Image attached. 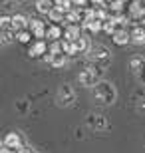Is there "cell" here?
Wrapping results in <instances>:
<instances>
[{"label": "cell", "instance_id": "4dcf8cb0", "mask_svg": "<svg viewBox=\"0 0 145 153\" xmlns=\"http://www.w3.org/2000/svg\"><path fill=\"white\" fill-rule=\"evenodd\" d=\"M22 2H30V0H22Z\"/></svg>", "mask_w": 145, "mask_h": 153}, {"label": "cell", "instance_id": "4316f807", "mask_svg": "<svg viewBox=\"0 0 145 153\" xmlns=\"http://www.w3.org/2000/svg\"><path fill=\"white\" fill-rule=\"evenodd\" d=\"M12 38H14V36H12L10 30H4V32H2V46H8L12 42Z\"/></svg>", "mask_w": 145, "mask_h": 153}, {"label": "cell", "instance_id": "603a6c76", "mask_svg": "<svg viewBox=\"0 0 145 153\" xmlns=\"http://www.w3.org/2000/svg\"><path fill=\"white\" fill-rule=\"evenodd\" d=\"M0 26H2V30H10L12 28V16H2L0 18Z\"/></svg>", "mask_w": 145, "mask_h": 153}, {"label": "cell", "instance_id": "ba28073f", "mask_svg": "<svg viewBox=\"0 0 145 153\" xmlns=\"http://www.w3.org/2000/svg\"><path fill=\"white\" fill-rule=\"evenodd\" d=\"M2 145H4V147H12V149H22V147H24L20 133H8V135L4 137Z\"/></svg>", "mask_w": 145, "mask_h": 153}, {"label": "cell", "instance_id": "9a60e30c", "mask_svg": "<svg viewBox=\"0 0 145 153\" xmlns=\"http://www.w3.org/2000/svg\"><path fill=\"white\" fill-rule=\"evenodd\" d=\"M56 6H54V0H36V10L40 14H50Z\"/></svg>", "mask_w": 145, "mask_h": 153}, {"label": "cell", "instance_id": "1f68e13d", "mask_svg": "<svg viewBox=\"0 0 145 153\" xmlns=\"http://www.w3.org/2000/svg\"><path fill=\"white\" fill-rule=\"evenodd\" d=\"M26 153H30V151H26Z\"/></svg>", "mask_w": 145, "mask_h": 153}, {"label": "cell", "instance_id": "d6986e66", "mask_svg": "<svg viewBox=\"0 0 145 153\" xmlns=\"http://www.w3.org/2000/svg\"><path fill=\"white\" fill-rule=\"evenodd\" d=\"M46 36H48L50 40H54V42H58V38H62L60 26H50V28H48V32H46Z\"/></svg>", "mask_w": 145, "mask_h": 153}, {"label": "cell", "instance_id": "5bb4252c", "mask_svg": "<svg viewBox=\"0 0 145 153\" xmlns=\"http://www.w3.org/2000/svg\"><path fill=\"white\" fill-rule=\"evenodd\" d=\"M64 36H66V40H70V42H76V40L82 38V30H80V26H76V24H70L66 28V32H64Z\"/></svg>", "mask_w": 145, "mask_h": 153}, {"label": "cell", "instance_id": "4fadbf2b", "mask_svg": "<svg viewBox=\"0 0 145 153\" xmlns=\"http://www.w3.org/2000/svg\"><path fill=\"white\" fill-rule=\"evenodd\" d=\"M82 28H84V30H88L89 34H95V32L103 30V20H100V18H94V20H89V22L82 24Z\"/></svg>", "mask_w": 145, "mask_h": 153}, {"label": "cell", "instance_id": "f546056e", "mask_svg": "<svg viewBox=\"0 0 145 153\" xmlns=\"http://www.w3.org/2000/svg\"><path fill=\"white\" fill-rule=\"evenodd\" d=\"M91 2H94V4H100L101 8H103V6H106V2H103V0H91Z\"/></svg>", "mask_w": 145, "mask_h": 153}, {"label": "cell", "instance_id": "277c9868", "mask_svg": "<svg viewBox=\"0 0 145 153\" xmlns=\"http://www.w3.org/2000/svg\"><path fill=\"white\" fill-rule=\"evenodd\" d=\"M58 105H64V108H68V105H72L74 102H76V91H74V88L70 84H62L60 90H58Z\"/></svg>", "mask_w": 145, "mask_h": 153}, {"label": "cell", "instance_id": "9c48e42d", "mask_svg": "<svg viewBox=\"0 0 145 153\" xmlns=\"http://www.w3.org/2000/svg\"><path fill=\"white\" fill-rule=\"evenodd\" d=\"M30 32H32L34 36H36V38H44L46 36V32H48V30H46V26H44V22H42V20H36V18H32V20H30Z\"/></svg>", "mask_w": 145, "mask_h": 153}, {"label": "cell", "instance_id": "d4e9b609", "mask_svg": "<svg viewBox=\"0 0 145 153\" xmlns=\"http://www.w3.org/2000/svg\"><path fill=\"white\" fill-rule=\"evenodd\" d=\"M109 8H112L113 14H119V12L123 10V0H115V2H112V6H109Z\"/></svg>", "mask_w": 145, "mask_h": 153}, {"label": "cell", "instance_id": "52a82bcc", "mask_svg": "<svg viewBox=\"0 0 145 153\" xmlns=\"http://www.w3.org/2000/svg\"><path fill=\"white\" fill-rule=\"evenodd\" d=\"M131 40L135 44H145V22H137L131 28Z\"/></svg>", "mask_w": 145, "mask_h": 153}, {"label": "cell", "instance_id": "3957f363", "mask_svg": "<svg viewBox=\"0 0 145 153\" xmlns=\"http://www.w3.org/2000/svg\"><path fill=\"white\" fill-rule=\"evenodd\" d=\"M101 74H103V70L101 68H88L84 70L82 74H80V84L86 85V88H95V85L101 82Z\"/></svg>", "mask_w": 145, "mask_h": 153}, {"label": "cell", "instance_id": "30bf717a", "mask_svg": "<svg viewBox=\"0 0 145 153\" xmlns=\"http://www.w3.org/2000/svg\"><path fill=\"white\" fill-rule=\"evenodd\" d=\"M26 26H30V20L24 16V14H14V16H12V30H14L16 34L22 32Z\"/></svg>", "mask_w": 145, "mask_h": 153}, {"label": "cell", "instance_id": "484cf974", "mask_svg": "<svg viewBox=\"0 0 145 153\" xmlns=\"http://www.w3.org/2000/svg\"><path fill=\"white\" fill-rule=\"evenodd\" d=\"M66 20H68V22H70V24H76V22H78V20H80V12H68V14H66Z\"/></svg>", "mask_w": 145, "mask_h": 153}, {"label": "cell", "instance_id": "7c38bea8", "mask_svg": "<svg viewBox=\"0 0 145 153\" xmlns=\"http://www.w3.org/2000/svg\"><path fill=\"white\" fill-rule=\"evenodd\" d=\"M112 36H113V42H115L117 46H123L131 40V32H127V28H117Z\"/></svg>", "mask_w": 145, "mask_h": 153}, {"label": "cell", "instance_id": "5b68a950", "mask_svg": "<svg viewBox=\"0 0 145 153\" xmlns=\"http://www.w3.org/2000/svg\"><path fill=\"white\" fill-rule=\"evenodd\" d=\"M129 70H131V72L145 84V58L133 56L131 60H129Z\"/></svg>", "mask_w": 145, "mask_h": 153}, {"label": "cell", "instance_id": "e0dca14e", "mask_svg": "<svg viewBox=\"0 0 145 153\" xmlns=\"http://www.w3.org/2000/svg\"><path fill=\"white\" fill-rule=\"evenodd\" d=\"M74 44H76V50H78L80 54H86V52H88L89 48H91V46L88 44V38H84V36H82L80 40H76Z\"/></svg>", "mask_w": 145, "mask_h": 153}, {"label": "cell", "instance_id": "ac0fdd59", "mask_svg": "<svg viewBox=\"0 0 145 153\" xmlns=\"http://www.w3.org/2000/svg\"><path fill=\"white\" fill-rule=\"evenodd\" d=\"M62 50H64V54H68V56L78 54V50H76V44H74V42H70V40H64V42H62Z\"/></svg>", "mask_w": 145, "mask_h": 153}, {"label": "cell", "instance_id": "ffe728a7", "mask_svg": "<svg viewBox=\"0 0 145 153\" xmlns=\"http://www.w3.org/2000/svg\"><path fill=\"white\" fill-rule=\"evenodd\" d=\"M129 12H131V16H145V8L139 2H133V4L129 6Z\"/></svg>", "mask_w": 145, "mask_h": 153}, {"label": "cell", "instance_id": "44dd1931", "mask_svg": "<svg viewBox=\"0 0 145 153\" xmlns=\"http://www.w3.org/2000/svg\"><path fill=\"white\" fill-rule=\"evenodd\" d=\"M48 16H50L52 22H62V20H64V16H66V12L60 10V8H54V10H52Z\"/></svg>", "mask_w": 145, "mask_h": 153}, {"label": "cell", "instance_id": "f1b7e54d", "mask_svg": "<svg viewBox=\"0 0 145 153\" xmlns=\"http://www.w3.org/2000/svg\"><path fill=\"white\" fill-rule=\"evenodd\" d=\"M72 2H74V6H86L88 0H72Z\"/></svg>", "mask_w": 145, "mask_h": 153}, {"label": "cell", "instance_id": "7402d4cb", "mask_svg": "<svg viewBox=\"0 0 145 153\" xmlns=\"http://www.w3.org/2000/svg\"><path fill=\"white\" fill-rule=\"evenodd\" d=\"M56 2V8H60V10H64L68 14V12H72V4L74 2H70V0H54Z\"/></svg>", "mask_w": 145, "mask_h": 153}, {"label": "cell", "instance_id": "8992f818", "mask_svg": "<svg viewBox=\"0 0 145 153\" xmlns=\"http://www.w3.org/2000/svg\"><path fill=\"white\" fill-rule=\"evenodd\" d=\"M46 62H50L54 68H62L64 64H66V60H68V54H64V50H58V52H50L48 56L44 58Z\"/></svg>", "mask_w": 145, "mask_h": 153}, {"label": "cell", "instance_id": "8fae6325", "mask_svg": "<svg viewBox=\"0 0 145 153\" xmlns=\"http://www.w3.org/2000/svg\"><path fill=\"white\" fill-rule=\"evenodd\" d=\"M88 125L95 131H101L107 127V121L103 115H88Z\"/></svg>", "mask_w": 145, "mask_h": 153}, {"label": "cell", "instance_id": "7a4b0ae2", "mask_svg": "<svg viewBox=\"0 0 145 153\" xmlns=\"http://www.w3.org/2000/svg\"><path fill=\"white\" fill-rule=\"evenodd\" d=\"M86 54H88V60H89V62H95V68L106 70L107 66H109L112 52H109V48H106V46L95 44V46H91V48H89Z\"/></svg>", "mask_w": 145, "mask_h": 153}, {"label": "cell", "instance_id": "cb8c5ba5", "mask_svg": "<svg viewBox=\"0 0 145 153\" xmlns=\"http://www.w3.org/2000/svg\"><path fill=\"white\" fill-rule=\"evenodd\" d=\"M16 38H18V42H22V44H26V42H30V32H26V30H22V32H18L16 34Z\"/></svg>", "mask_w": 145, "mask_h": 153}, {"label": "cell", "instance_id": "2e32d148", "mask_svg": "<svg viewBox=\"0 0 145 153\" xmlns=\"http://www.w3.org/2000/svg\"><path fill=\"white\" fill-rule=\"evenodd\" d=\"M46 52H48V48H46V42H44V40H38V42H36V44L30 48L28 54H30L32 58H38V56H42V54H46Z\"/></svg>", "mask_w": 145, "mask_h": 153}, {"label": "cell", "instance_id": "83f0119b", "mask_svg": "<svg viewBox=\"0 0 145 153\" xmlns=\"http://www.w3.org/2000/svg\"><path fill=\"white\" fill-rule=\"evenodd\" d=\"M0 153H26V149H12V147H4L2 145V149H0Z\"/></svg>", "mask_w": 145, "mask_h": 153}, {"label": "cell", "instance_id": "6da1fadb", "mask_svg": "<svg viewBox=\"0 0 145 153\" xmlns=\"http://www.w3.org/2000/svg\"><path fill=\"white\" fill-rule=\"evenodd\" d=\"M91 96H94L95 103H100V105H109V103H115L117 90H115V85H113V84L101 79L95 88H91Z\"/></svg>", "mask_w": 145, "mask_h": 153}]
</instances>
